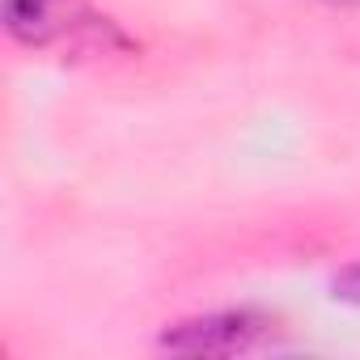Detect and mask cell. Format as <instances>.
Masks as SVG:
<instances>
[{"mask_svg":"<svg viewBox=\"0 0 360 360\" xmlns=\"http://www.w3.org/2000/svg\"><path fill=\"white\" fill-rule=\"evenodd\" d=\"M330 288H335V297H339V301H352V305H360V263H352L347 271H339Z\"/></svg>","mask_w":360,"mask_h":360,"instance_id":"3957f363","label":"cell"},{"mask_svg":"<svg viewBox=\"0 0 360 360\" xmlns=\"http://www.w3.org/2000/svg\"><path fill=\"white\" fill-rule=\"evenodd\" d=\"M5 22L13 39L30 47H56V43H123L127 39L89 9V0H5Z\"/></svg>","mask_w":360,"mask_h":360,"instance_id":"6da1fadb","label":"cell"},{"mask_svg":"<svg viewBox=\"0 0 360 360\" xmlns=\"http://www.w3.org/2000/svg\"><path fill=\"white\" fill-rule=\"evenodd\" d=\"M330 5H360V0H330Z\"/></svg>","mask_w":360,"mask_h":360,"instance_id":"277c9868","label":"cell"},{"mask_svg":"<svg viewBox=\"0 0 360 360\" xmlns=\"http://www.w3.org/2000/svg\"><path fill=\"white\" fill-rule=\"evenodd\" d=\"M263 330H267V318H259L250 309H225V314H208V318L169 326L161 335V347L178 352V356H229V352L255 347V339Z\"/></svg>","mask_w":360,"mask_h":360,"instance_id":"7a4b0ae2","label":"cell"}]
</instances>
